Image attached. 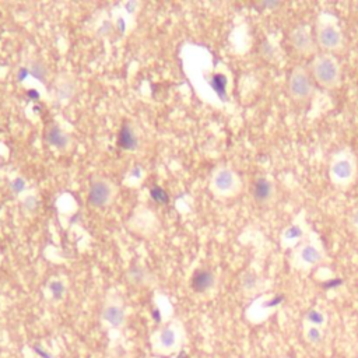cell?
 I'll use <instances>...</instances> for the list:
<instances>
[{"label": "cell", "mask_w": 358, "mask_h": 358, "mask_svg": "<svg viewBox=\"0 0 358 358\" xmlns=\"http://www.w3.org/2000/svg\"><path fill=\"white\" fill-rule=\"evenodd\" d=\"M329 181L338 191L353 186L358 178V160L350 147H343L334 152L329 160Z\"/></svg>", "instance_id": "obj_1"}, {"label": "cell", "mask_w": 358, "mask_h": 358, "mask_svg": "<svg viewBox=\"0 0 358 358\" xmlns=\"http://www.w3.org/2000/svg\"><path fill=\"white\" fill-rule=\"evenodd\" d=\"M308 69L311 71L313 81L325 90H337L343 81L342 65L334 55L318 52L313 56Z\"/></svg>", "instance_id": "obj_2"}, {"label": "cell", "mask_w": 358, "mask_h": 358, "mask_svg": "<svg viewBox=\"0 0 358 358\" xmlns=\"http://www.w3.org/2000/svg\"><path fill=\"white\" fill-rule=\"evenodd\" d=\"M313 36L316 41V46L321 52L325 53H337L343 51L346 45V38L337 18L329 13H322L318 15L315 23Z\"/></svg>", "instance_id": "obj_3"}, {"label": "cell", "mask_w": 358, "mask_h": 358, "mask_svg": "<svg viewBox=\"0 0 358 358\" xmlns=\"http://www.w3.org/2000/svg\"><path fill=\"white\" fill-rule=\"evenodd\" d=\"M288 96L295 102H308L315 94V81L307 66L297 65L290 73L287 81Z\"/></svg>", "instance_id": "obj_4"}, {"label": "cell", "mask_w": 358, "mask_h": 358, "mask_svg": "<svg viewBox=\"0 0 358 358\" xmlns=\"http://www.w3.org/2000/svg\"><path fill=\"white\" fill-rule=\"evenodd\" d=\"M323 260H325V253L322 247L316 239H313V237L307 235L303 242L294 248V262L298 268H315Z\"/></svg>", "instance_id": "obj_5"}, {"label": "cell", "mask_w": 358, "mask_h": 358, "mask_svg": "<svg viewBox=\"0 0 358 358\" xmlns=\"http://www.w3.org/2000/svg\"><path fill=\"white\" fill-rule=\"evenodd\" d=\"M253 202L260 207H272L278 199L277 183L270 175H260L253 181L251 187Z\"/></svg>", "instance_id": "obj_6"}, {"label": "cell", "mask_w": 358, "mask_h": 358, "mask_svg": "<svg viewBox=\"0 0 358 358\" xmlns=\"http://www.w3.org/2000/svg\"><path fill=\"white\" fill-rule=\"evenodd\" d=\"M288 42L299 56H315L319 52L312 30L305 24H299L290 31Z\"/></svg>", "instance_id": "obj_7"}, {"label": "cell", "mask_w": 358, "mask_h": 358, "mask_svg": "<svg viewBox=\"0 0 358 358\" xmlns=\"http://www.w3.org/2000/svg\"><path fill=\"white\" fill-rule=\"evenodd\" d=\"M182 336L178 325H168L160 329L152 338L153 350L158 354L177 353L181 347Z\"/></svg>", "instance_id": "obj_8"}, {"label": "cell", "mask_w": 358, "mask_h": 358, "mask_svg": "<svg viewBox=\"0 0 358 358\" xmlns=\"http://www.w3.org/2000/svg\"><path fill=\"white\" fill-rule=\"evenodd\" d=\"M213 186L221 196H235L241 191L242 182L237 172L232 171L231 168H221L213 178Z\"/></svg>", "instance_id": "obj_9"}, {"label": "cell", "mask_w": 358, "mask_h": 358, "mask_svg": "<svg viewBox=\"0 0 358 358\" xmlns=\"http://www.w3.org/2000/svg\"><path fill=\"white\" fill-rule=\"evenodd\" d=\"M308 225L304 218H298L284 228L280 235L281 245L286 248H295L303 242L308 235Z\"/></svg>", "instance_id": "obj_10"}, {"label": "cell", "mask_w": 358, "mask_h": 358, "mask_svg": "<svg viewBox=\"0 0 358 358\" xmlns=\"http://www.w3.org/2000/svg\"><path fill=\"white\" fill-rule=\"evenodd\" d=\"M102 319L112 328H121L125 323V309L118 304H108L102 311Z\"/></svg>", "instance_id": "obj_11"}, {"label": "cell", "mask_w": 358, "mask_h": 358, "mask_svg": "<svg viewBox=\"0 0 358 358\" xmlns=\"http://www.w3.org/2000/svg\"><path fill=\"white\" fill-rule=\"evenodd\" d=\"M214 281H216V278H214V274L210 270H206V269L197 270L192 277L193 291L206 293L207 290H210L214 286Z\"/></svg>", "instance_id": "obj_12"}, {"label": "cell", "mask_w": 358, "mask_h": 358, "mask_svg": "<svg viewBox=\"0 0 358 358\" xmlns=\"http://www.w3.org/2000/svg\"><path fill=\"white\" fill-rule=\"evenodd\" d=\"M109 195H111V191H109V186L106 183H104V182H96V183H92V186L90 189L88 200H90L92 206H104L108 202Z\"/></svg>", "instance_id": "obj_13"}, {"label": "cell", "mask_w": 358, "mask_h": 358, "mask_svg": "<svg viewBox=\"0 0 358 358\" xmlns=\"http://www.w3.org/2000/svg\"><path fill=\"white\" fill-rule=\"evenodd\" d=\"M119 144H121L122 148H125V150H133V148H136L137 140L129 125H123V126H122L121 133H119Z\"/></svg>", "instance_id": "obj_14"}, {"label": "cell", "mask_w": 358, "mask_h": 358, "mask_svg": "<svg viewBox=\"0 0 358 358\" xmlns=\"http://www.w3.org/2000/svg\"><path fill=\"white\" fill-rule=\"evenodd\" d=\"M48 141L49 144L55 147H65L67 143V137L59 127H52L51 131L48 133Z\"/></svg>", "instance_id": "obj_15"}, {"label": "cell", "mask_w": 358, "mask_h": 358, "mask_svg": "<svg viewBox=\"0 0 358 358\" xmlns=\"http://www.w3.org/2000/svg\"><path fill=\"white\" fill-rule=\"evenodd\" d=\"M347 227L348 231L353 234L354 237L358 239V204L351 209V212L348 213L347 217Z\"/></svg>", "instance_id": "obj_16"}, {"label": "cell", "mask_w": 358, "mask_h": 358, "mask_svg": "<svg viewBox=\"0 0 358 358\" xmlns=\"http://www.w3.org/2000/svg\"><path fill=\"white\" fill-rule=\"evenodd\" d=\"M307 321L309 323H312L313 326H319L325 323V315L318 309H311L307 313Z\"/></svg>", "instance_id": "obj_17"}, {"label": "cell", "mask_w": 358, "mask_h": 358, "mask_svg": "<svg viewBox=\"0 0 358 358\" xmlns=\"http://www.w3.org/2000/svg\"><path fill=\"white\" fill-rule=\"evenodd\" d=\"M150 195H152V197L156 200L157 203H166L168 202V195H166V192L162 189V187H158V186H154L150 191Z\"/></svg>", "instance_id": "obj_18"}, {"label": "cell", "mask_w": 358, "mask_h": 358, "mask_svg": "<svg viewBox=\"0 0 358 358\" xmlns=\"http://www.w3.org/2000/svg\"><path fill=\"white\" fill-rule=\"evenodd\" d=\"M49 290H51L52 295L56 299H62L65 295V286L61 281H52L49 284Z\"/></svg>", "instance_id": "obj_19"}, {"label": "cell", "mask_w": 358, "mask_h": 358, "mask_svg": "<svg viewBox=\"0 0 358 358\" xmlns=\"http://www.w3.org/2000/svg\"><path fill=\"white\" fill-rule=\"evenodd\" d=\"M307 337H308V340L311 342V343L316 344V343H319L321 340H322V333H321V330H319L316 326H312V328L308 329Z\"/></svg>", "instance_id": "obj_20"}, {"label": "cell", "mask_w": 358, "mask_h": 358, "mask_svg": "<svg viewBox=\"0 0 358 358\" xmlns=\"http://www.w3.org/2000/svg\"><path fill=\"white\" fill-rule=\"evenodd\" d=\"M11 187H13V191H14V192H21V191L24 189V181H21V179H15V181L13 182Z\"/></svg>", "instance_id": "obj_21"}, {"label": "cell", "mask_w": 358, "mask_h": 358, "mask_svg": "<svg viewBox=\"0 0 358 358\" xmlns=\"http://www.w3.org/2000/svg\"><path fill=\"white\" fill-rule=\"evenodd\" d=\"M31 74L34 77H36V79H40V80H42L44 79V69H41V67H38V66H35L32 70H31Z\"/></svg>", "instance_id": "obj_22"}, {"label": "cell", "mask_w": 358, "mask_h": 358, "mask_svg": "<svg viewBox=\"0 0 358 358\" xmlns=\"http://www.w3.org/2000/svg\"><path fill=\"white\" fill-rule=\"evenodd\" d=\"M27 76H28V70H27V69H21L20 73H18V80L23 81Z\"/></svg>", "instance_id": "obj_23"}, {"label": "cell", "mask_w": 358, "mask_h": 358, "mask_svg": "<svg viewBox=\"0 0 358 358\" xmlns=\"http://www.w3.org/2000/svg\"><path fill=\"white\" fill-rule=\"evenodd\" d=\"M28 97H30V98H34V100H36V98H40V94H38L35 90H31V91H28Z\"/></svg>", "instance_id": "obj_24"}, {"label": "cell", "mask_w": 358, "mask_h": 358, "mask_svg": "<svg viewBox=\"0 0 358 358\" xmlns=\"http://www.w3.org/2000/svg\"><path fill=\"white\" fill-rule=\"evenodd\" d=\"M153 316H154V319H156L157 322L160 321V312H158V309H154V312H153Z\"/></svg>", "instance_id": "obj_25"}, {"label": "cell", "mask_w": 358, "mask_h": 358, "mask_svg": "<svg viewBox=\"0 0 358 358\" xmlns=\"http://www.w3.org/2000/svg\"><path fill=\"white\" fill-rule=\"evenodd\" d=\"M119 27H121V30H122V31L125 30V21L122 20V18H121V20H119Z\"/></svg>", "instance_id": "obj_26"}]
</instances>
